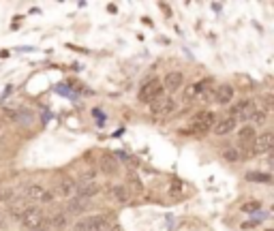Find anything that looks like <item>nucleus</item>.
Segmentation results:
<instances>
[{"label":"nucleus","mask_w":274,"mask_h":231,"mask_svg":"<svg viewBox=\"0 0 274 231\" xmlns=\"http://www.w3.org/2000/svg\"><path fill=\"white\" fill-rule=\"evenodd\" d=\"M234 96H236L234 86H229V83H221V86L214 90V103L217 105H229L234 101Z\"/></svg>","instance_id":"nucleus-10"},{"label":"nucleus","mask_w":274,"mask_h":231,"mask_svg":"<svg viewBox=\"0 0 274 231\" xmlns=\"http://www.w3.org/2000/svg\"><path fill=\"white\" fill-rule=\"evenodd\" d=\"M246 122H251L253 129L264 127L268 122V112H266V109H253V112L246 116Z\"/></svg>","instance_id":"nucleus-14"},{"label":"nucleus","mask_w":274,"mask_h":231,"mask_svg":"<svg viewBox=\"0 0 274 231\" xmlns=\"http://www.w3.org/2000/svg\"><path fill=\"white\" fill-rule=\"evenodd\" d=\"M223 159L229 161V163H236V161H242V154L236 148H227V150H223Z\"/></svg>","instance_id":"nucleus-23"},{"label":"nucleus","mask_w":274,"mask_h":231,"mask_svg":"<svg viewBox=\"0 0 274 231\" xmlns=\"http://www.w3.org/2000/svg\"><path fill=\"white\" fill-rule=\"evenodd\" d=\"M24 195H26V199H30L34 203H54V199H56V195L52 191H47L43 184H37V182L24 186Z\"/></svg>","instance_id":"nucleus-4"},{"label":"nucleus","mask_w":274,"mask_h":231,"mask_svg":"<svg viewBox=\"0 0 274 231\" xmlns=\"http://www.w3.org/2000/svg\"><path fill=\"white\" fill-rule=\"evenodd\" d=\"M272 148V133L270 131H264L259 133V135L255 137V141L251 143V152L255 156H261V154H268Z\"/></svg>","instance_id":"nucleus-7"},{"label":"nucleus","mask_w":274,"mask_h":231,"mask_svg":"<svg viewBox=\"0 0 274 231\" xmlns=\"http://www.w3.org/2000/svg\"><path fill=\"white\" fill-rule=\"evenodd\" d=\"M236 124H238V120H234V118H217V122H214V127H212V131H214V135H219V137H225V135H229V133L236 129Z\"/></svg>","instance_id":"nucleus-11"},{"label":"nucleus","mask_w":274,"mask_h":231,"mask_svg":"<svg viewBox=\"0 0 274 231\" xmlns=\"http://www.w3.org/2000/svg\"><path fill=\"white\" fill-rule=\"evenodd\" d=\"M261 221H248V223H242V229H251V227H257Z\"/></svg>","instance_id":"nucleus-25"},{"label":"nucleus","mask_w":274,"mask_h":231,"mask_svg":"<svg viewBox=\"0 0 274 231\" xmlns=\"http://www.w3.org/2000/svg\"><path fill=\"white\" fill-rule=\"evenodd\" d=\"M101 172L105 176H116L118 172H120V163H118L112 154H103L101 156Z\"/></svg>","instance_id":"nucleus-12"},{"label":"nucleus","mask_w":274,"mask_h":231,"mask_svg":"<svg viewBox=\"0 0 274 231\" xmlns=\"http://www.w3.org/2000/svg\"><path fill=\"white\" fill-rule=\"evenodd\" d=\"M67 214H81L84 210H88V199H81V197H77V199H73L69 205H67Z\"/></svg>","instance_id":"nucleus-19"},{"label":"nucleus","mask_w":274,"mask_h":231,"mask_svg":"<svg viewBox=\"0 0 274 231\" xmlns=\"http://www.w3.org/2000/svg\"><path fill=\"white\" fill-rule=\"evenodd\" d=\"M161 83H163V90L165 92H178V90L182 88V83H184V75H182L180 71H172V73L165 75V79Z\"/></svg>","instance_id":"nucleus-9"},{"label":"nucleus","mask_w":274,"mask_h":231,"mask_svg":"<svg viewBox=\"0 0 274 231\" xmlns=\"http://www.w3.org/2000/svg\"><path fill=\"white\" fill-rule=\"evenodd\" d=\"M161 96H165V90H163L161 79H157V77L144 81L141 83V88L137 90V99H139V103H144V105L154 103L157 99H161Z\"/></svg>","instance_id":"nucleus-3"},{"label":"nucleus","mask_w":274,"mask_h":231,"mask_svg":"<svg viewBox=\"0 0 274 231\" xmlns=\"http://www.w3.org/2000/svg\"><path fill=\"white\" fill-rule=\"evenodd\" d=\"M255 137H257V129H253L251 124H246L238 131V143L240 145H251L255 141Z\"/></svg>","instance_id":"nucleus-13"},{"label":"nucleus","mask_w":274,"mask_h":231,"mask_svg":"<svg viewBox=\"0 0 274 231\" xmlns=\"http://www.w3.org/2000/svg\"><path fill=\"white\" fill-rule=\"evenodd\" d=\"M178 109V103L174 96H161L154 103H150V112L152 116H170Z\"/></svg>","instance_id":"nucleus-6"},{"label":"nucleus","mask_w":274,"mask_h":231,"mask_svg":"<svg viewBox=\"0 0 274 231\" xmlns=\"http://www.w3.org/2000/svg\"><path fill=\"white\" fill-rule=\"evenodd\" d=\"M253 99H242V101H238V103H234L231 105V109H229V118H240V120H246V116L253 112Z\"/></svg>","instance_id":"nucleus-8"},{"label":"nucleus","mask_w":274,"mask_h":231,"mask_svg":"<svg viewBox=\"0 0 274 231\" xmlns=\"http://www.w3.org/2000/svg\"><path fill=\"white\" fill-rule=\"evenodd\" d=\"M240 210H242V212H246V214L259 212V210H261V201H259V199H251V201H246L244 205H240Z\"/></svg>","instance_id":"nucleus-22"},{"label":"nucleus","mask_w":274,"mask_h":231,"mask_svg":"<svg viewBox=\"0 0 274 231\" xmlns=\"http://www.w3.org/2000/svg\"><path fill=\"white\" fill-rule=\"evenodd\" d=\"M112 197L118 203H129L131 201V188H127V184H114L112 186Z\"/></svg>","instance_id":"nucleus-16"},{"label":"nucleus","mask_w":274,"mask_h":231,"mask_svg":"<svg viewBox=\"0 0 274 231\" xmlns=\"http://www.w3.org/2000/svg\"><path fill=\"white\" fill-rule=\"evenodd\" d=\"M22 227L28 231H47L50 229V218L43 214L41 208H34V205H28V210L22 214Z\"/></svg>","instance_id":"nucleus-1"},{"label":"nucleus","mask_w":274,"mask_h":231,"mask_svg":"<svg viewBox=\"0 0 274 231\" xmlns=\"http://www.w3.org/2000/svg\"><path fill=\"white\" fill-rule=\"evenodd\" d=\"M246 180H251V182H261V184H270L272 182V176L270 174H261V172H251V174H246Z\"/></svg>","instance_id":"nucleus-21"},{"label":"nucleus","mask_w":274,"mask_h":231,"mask_svg":"<svg viewBox=\"0 0 274 231\" xmlns=\"http://www.w3.org/2000/svg\"><path fill=\"white\" fill-rule=\"evenodd\" d=\"M11 197H13V191H9V188H0V203H3V201H9Z\"/></svg>","instance_id":"nucleus-24"},{"label":"nucleus","mask_w":274,"mask_h":231,"mask_svg":"<svg viewBox=\"0 0 274 231\" xmlns=\"http://www.w3.org/2000/svg\"><path fill=\"white\" fill-rule=\"evenodd\" d=\"M50 227L56 229V231H60V229L69 227V214H67V212H58V214H54V216L50 218Z\"/></svg>","instance_id":"nucleus-18"},{"label":"nucleus","mask_w":274,"mask_h":231,"mask_svg":"<svg viewBox=\"0 0 274 231\" xmlns=\"http://www.w3.org/2000/svg\"><path fill=\"white\" fill-rule=\"evenodd\" d=\"M58 193H60L62 197H75V195H77V182H75L73 178L62 180L60 186H58Z\"/></svg>","instance_id":"nucleus-17"},{"label":"nucleus","mask_w":274,"mask_h":231,"mask_svg":"<svg viewBox=\"0 0 274 231\" xmlns=\"http://www.w3.org/2000/svg\"><path fill=\"white\" fill-rule=\"evenodd\" d=\"M99 191L101 186L97 184V182H86V184H77V193H79V197L81 199H90L94 195H99Z\"/></svg>","instance_id":"nucleus-15"},{"label":"nucleus","mask_w":274,"mask_h":231,"mask_svg":"<svg viewBox=\"0 0 274 231\" xmlns=\"http://www.w3.org/2000/svg\"><path fill=\"white\" fill-rule=\"evenodd\" d=\"M28 210V205L24 203V201H13L11 203V210H9V214L13 216V218H22V214Z\"/></svg>","instance_id":"nucleus-20"},{"label":"nucleus","mask_w":274,"mask_h":231,"mask_svg":"<svg viewBox=\"0 0 274 231\" xmlns=\"http://www.w3.org/2000/svg\"><path fill=\"white\" fill-rule=\"evenodd\" d=\"M214 122H217V114L214 112H199L184 133L186 135H195V137L208 135V133L212 131V127H214Z\"/></svg>","instance_id":"nucleus-2"},{"label":"nucleus","mask_w":274,"mask_h":231,"mask_svg":"<svg viewBox=\"0 0 274 231\" xmlns=\"http://www.w3.org/2000/svg\"><path fill=\"white\" fill-rule=\"evenodd\" d=\"M266 231H272V229H266Z\"/></svg>","instance_id":"nucleus-26"},{"label":"nucleus","mask_w":274,"mask_h":231,"mask_svg":"<svg viewBox=\"0 0 274 231\" xmlns=\"http://www.w3.org/2000/svg\"><path fill=\"white\" fill-rule=\"evenodd\" d=\"M110 221L103 214H92V216H84L81 221L75 223V231H105Z\"/></svg>","instance_id":"nucleus-5"}]
</instances>
